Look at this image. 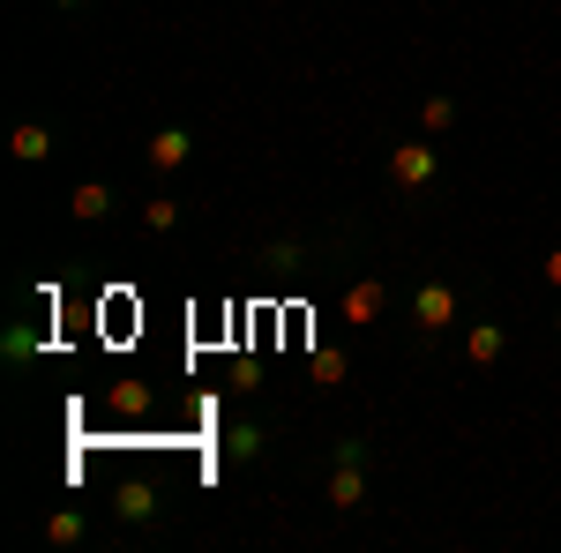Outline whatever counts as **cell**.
Segmentation results:
<instances>
[{"label": "cell", "instance_id": "6da1fadb", "mask_svg": "<svg viewBox=\"0 0 561 553\" xmlns=\"http://www.w3.org/2000/svg\"><path fill=\"white\" fill-rule=\"evenodd\" d=\"M457 307H465L457 285H449V277H427V285L412 292V330H420V337H442V330L457 322Z\"/></svg>", "mask_w": 561, "mask_h": 553}, {"label": "cell", "instance_id": "7a4b0ae2", "mask_svg": "<svg viewBox=\"0 0 561 553\" xmlns=\"http://www.w3.org/2000/svg\"><path fill=\"white\" fill-rule=\"evenodd\" d=\"M330 502L337 509H367V441H345L330 464Z\"/></svg>", "mask_w": 561, "mask_h": 553}, {"label": "cell", "instance_id": "3957f363", "mask_svg": "<svg viewBox=\"0 0 561 553\" xmlns=\"http://www.w3.org/2000/svg\"><path fill=\"white\" fill-rule=\"evenodd\" d=\"M434 172H442L434 142H397V150H389V180H397V187H427Z\"/></svg>", "mask_w": 561, "mask_h": 553}, {"label": "cell", "instance_id": "277c9868", "mask_svg": "<svg viewBox=\"0 0 561 553\" xmlns=\"http://www.w3.org/2000/svg\"><path fill=\"white\" fill-rule=\"evenodd\" d=\"M382 307H389V285H382V277H359V285L345 292V307H337V314H345V330H359V322H375Z\"/></svg>", "mask_w": 561, "mask_h": 553}, {"label": "cell", "instance_id": "5b68a950", "mask_svg": "<svg viewBox=\"0 0 561 553\" xmlns=\"http://www.w3.org/2000/svg\"><path fill=\"white\" fill-rule=\"evenodd\" d=\"M502 352H510L502 322H465V359L472 367H502Z\"/></svg>", "mask_w": 561, "mask_h": 553}, {"label": "cell", "instance_id": "8992f818", "mask_svg": "<svg viewBox=\"0 0 561 553\" xmlns=\"http://www.w3.org/2000/svg\"><path fill=\"white\" fill-rule=\"evenodd\" d=\"M113 516H121V523H150V516H158V486H150V479H128V486L113 494Z\"/></svg>", "mask_w": 561, "mask_h": 553}, {"label": "cell", "instance_id": "52a82bcc", "mask_svg": "<svg viewBox=\"0 0 561 553\" xmlns=\"http://www.w3.org/2000/svg\"><path fill=\"white\" fill-rule=\"evenodd\" d=\"M187 158H195V135H187V128H158V135H150V165H158V172H180Z\"/></svg>", "mask_w": 561, "mask_h": 553}, {"label": "cell", "instance_id": "ba28073f", "mask_svg": "<svg viewBox=\"0 0 561 553\" xmlns=\"http://www.w3.org/2000/svg\"><path fill=\"white\" fill-rule=\"evenodd\" d=\"M8 150H15V165H45L53 158V128L45 120H23V128L8 135Z\"/></svg>", "mask_w": 561, "mask_h": 553}, {"label": "cell", "instance_id": "9c48e42d", "mask_svg": "<svg viewBox=\"0 0 561 553\" xmlns=\"http://www.w3.org/2000/svg\"><path fill=\"white\" fill-rule=\"evenodd\" d=\"M90 539V516L83 509H53L45 516V546H83Z\"/></svg>", "mask_w": 561, "mask_h": 553}, {"label": "cell", "instance_id": "30bf717a", "mask_svg": "<svg viewBox=\"0 0 561 553\" xmlns=\"http://www.w3.org/2000/svg\"><path fill=\"white\" fill-rule=\"evenodd\" d=\"M255 457H262V426L255 419L225 426V464H255Z\"/></svg>", "mask_w": 561, "mask_h": 553}, {"label": "cell", "instance_id": "8fae6325", "mask_svg": "<svg viewBox=\"0 0 561 553\" xmlns=\"http://www.w3.org/2000/svg\"><path fill=\"white\" fill-rule=\"evenodd\" d=\"M68 210L83 217V224H98V217L113 210V187H98V180H83V187H76V195H68Z\"/></svg>", "mask_w": 561, "mask_h": 553}, {"label": "cell", "instance_id": "7c38bea8", "mask_svg": "<svg viewBox=\"0 0 561 553\" xmlns=\"http://www.w3.org/2000/svg\"><path fill=\"white\" fill-rule=\"evenodd\" d=\"M105 404H113L121 419H142V412H150V389H142V382H113V389H105Z\"/></svg>", "mask_w": 561, "mask_h": 553}, {"label": "cell", "instance_id": "4fadbf2b", "mask_svg": "<svg viewBox=\"0 0 561 553\" xmlns=\"http://www.w3.org/2000/svg\"><path fill=\"white\" fill-rule=\"evenodd\" d=\"M420 128L449 135V128H457V97H427V105H420Z\"/></svg>", "mask_w": 561, "mask_h": 553}, {"label": "cell", "instance_id": "5bb4252c", "mask_svg": "<svg viewBox=\"0 0 561 553\" xmlns=\"http://www.w3.org/2000/svg\"><path fill=\"white\" fill-rule=\"evenodd\" d=\"M337 382H345V352L322 344V352H314V389H337Z\"/></svg>", "mask_w": 561, "mask_h": 553}, {"label": "cell", "instance_id": "9a60e30c", "mask_svg": "<svg viewBox=\"0 0 561 553\" xmlns=\"http://www.w3.org/2000/svg\"><path fill=\"white\" fill-rule=\"evenodd\" d=\"M31 352H38V330H31V322H15V330L0 337V359H8V367H15V359H31Z\"/></svg>", "mask_w": 561, "mask_h": 553}, {"label": "cell", "instance_id": "2e32d148", "mask_svg": "<svg viewBox=\"0 0 561 553\" xmlns=\"http://www.w3.org/2000/svg\"><path fill=\"white\" fill-rule=\"evenodd\" d=\"M142 224H150V232H173V224H180V203H173V195H165V203H150V210H142Z\"/></svg>", "mask_w": 561, "mask_h": 553}, {"label": "cell", "instance_id": "e0dca14e", "mask_svg": "<svg viewBox=\"0 0 561 553\" xmlns=\"http://www.w3.org/2000/svg\"><path fill=\"white\" fill-rule=\"evenodd\" d=\"M262 262H270V269H293V262H300V240H285V247H262Z\"/></svg>", "mask_w": 561, "mask_h": 553}, {"label": "cell", "instance_id": "ac0fdd59", "mask_svg": "<svg viewBox=\"0 0 561 553\" xmlns=\"http://www.w3.org/2000/svg\"><path fill=\"white\" fill-rule=\"evenodd\" d=\"M547 285H554V292H561V247H554V255H547Z\"/></svg>", "mask_w": 561, "mask_h": 553}, {"label": "cell", "instance_id": "d6986e66", "mask_svg": "<svg viewBox=\"0 0 561 553\" xmlns=\"http://www.w3.org/2000/svg\"><path fill=\"white\" fill-rule=\"evenodd\" d=\"M60 8H83V0H60Z\"/></svg>", "mask_w": 561, "mask_h": 553}]
</instances>
